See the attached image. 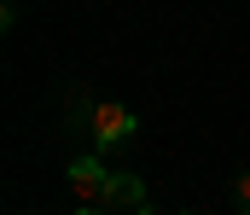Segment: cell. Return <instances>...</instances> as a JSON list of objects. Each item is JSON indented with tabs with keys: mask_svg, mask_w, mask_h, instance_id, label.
Instances as JSON below:
<instances>
[{
	"mask_svg": "<svg viewBox=\"0 0 250 215\" xmlns=\"http://www.w3.org/2000/svg\"><path fill=\"white\" fill-rule=\"evenodd\" d=\"M87 128H93V145H99V151H117L123 140H134L140 117H134L128 105H93V111H87Z\"/></svg>",
	"mask_w": 250,
	"mask_h": 215,
	"instance_id": "1",
	"label": "cell"
},
{
	"mask_svg": "<svg viewBox=\"0 0 250 215\" xmlns=\"http://www.w3.org/2000/svg\"><path fill=\"white\" fill-rule=\"evenodd\" d=\"M70 186H76V198H82V204H105L111 169H105L99 157H76V163H70Z\"/></svg>",
	"mask_w": 250,
	"mask_h": 215,
	"instance_id": "2",
	"label": "cell"
},
{
	"mask_svg": "<svg viewBox=\"0 0 250 215\" xmlns=\"http://www.w3.org/2000/svg\"><path fill=\"white\" fill-rule=\"evenodd\" d=\"M140 198H146L140 175H111V186H105V210H140Z\"/></svg>",
	"mask_w": 250,
	"mask_h": 215,
	"instance_id": "3",
	"label": "cell"
},
{
	"mask_svg": "<svg viewBox=\"0 0 250 215\" xmlns=\"http://www.w3.org/2000/svg\"><path fill=\"white\" fill-rule=\"evenodd\" d=\"M233 204H239V215H250V169L233 180Z\"/></svg>",
	"mask_w": 250,
	"mask_h": 215,
	"instance_id": "4",
	"label": "cell"
}]
</instances>
